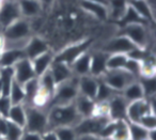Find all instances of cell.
Segmentation results:
<instances>
[{
  "label": "cell",
  "mask_w": 156,
  "mask_h": 140,
  "mask_svg": "<svg viewBox=\"0 0 156 140\" xmlns=\"http://www.w3.org/2000/svg\"><path fill=\"white\" fill-rule=\"evenodd\" d=\"M136 46L130 42L129 39H127V38L122 34H118L105 42L104 45H102V47L100 49L108 55H113V54L127 55Z\"/></svg>",
  "instance_id": "cell-10"
},
{
  "label": "cell",
  "mask_w": 156,
  "mask_h": 140,
  "mask_svg": "<svg viewBox=\"0 0 156 140\" xmlns=\"http://www.w3.org/2000/svg\"><path fill=\"white\" fill-rule=\"evenodd\" d=\"M101 79L111 89L121 93L130 82L137 80V78L125 70H108L101 77Z\"/></svg>",
  "instance_id": "cell-7"
},
{
  "label": "cell",
  "mask_w": 156,
  "mask_h": 140,
  "mask_svg": "<svg viewBox=\"0 0 156 140\" xmlns=\"http://www.w3.org/2000/svg\"><path fill=\"white\" fill-rule=\"evenodd\" d=\"M141 63V69H140V77L142 78H152L155 77V59H154V55H151L147 57L145 60H143Z\"/></svg>",
  "instance_id": "cell-36"
},
{
  "label": "cell",
  "mask_w": 156,
  "mask_h": 140,
  "mask_svg": "<svg viewBox=\"0 0 156 140\" xmlns=\"http://www.w3.org/2000/svg\"><path fill=\"white\" fill-rule=\"evenodd\" d=\"M20 15L26 20L37 18L41 14L43 5L39 0H17Z\"/></svg>",
  "instance_id": "cell-17"
},
{
  "label": "cell",
  "mask_w": 156,
  "mask_h": 140,
  "mask_svg": "<svg viewBox=\"0 0 156 140\" xmlns=\"http://www.w3.org/2000/svg\"><path fill=\"white\" fill-rule=\"evenodd\" d=\"M24 131L25 129L23 127L18 126V125L14 124L8 120V129L5 136V140H20Z\"/></svg>",
  "instance_id": "cell-39"
},
{
  "label": "cell",
  "mask_w": 156,
  "mask_h": 140,
  "mask_svg": "<svg viewBox=\"0 0 156 140\" xmlns=\"http://www.w3.org/2000/svg\"><path fill=\"white\" fill-rule=\"evenodd\" d=\"M147 140H150V138H149V139H147Z\"/></svg>",
  "instance_id": "cell-52"
},
{
  "label": "cell",
  "mask_w": 156,
  "mask_h": 140,
  "mask_svg": "<svg viewBox=\"0 0 156 140\" xmlns=\"http://www.w3.org/2000/svg\"><path fill=\"white\" fill-rule=\"evenodd\" d=\"M128 122V121H127ZM129 128V140H147L149 139L150 131L138 123L128 122Z\"/></svg>",
  "instance_id": "cell-34"
},
{
  "label": "cell",
  "mask_w": 156,
  "mask_h": 140,
  "mask_svg": "<svg viewBox=\"0 0 156 140\" xmlns=\"http://www.w3.org/2000/svg\"><path fill=\"white\" fill-rule=\"evenodd\" d=\"M119 34H122L130 40L136 47L149 49L151 44L152 34L150 32L149 25L147 24H134L122 27Z\"/></svg>",
  "instance_id": "cell-3"
},
{
  "label": "cell",
  "mask_w": 156,
  "mask_h": 140,
  "mask_svg": "<svg viewBox=\"0 0 156 140\" xmlns=\"http://www.w3.org/2000/svg\"><path fill=\"white\" fill-rule=\"evenodd\" d=\"M32 25L30 20L20 17L2 30V37L5 41H25L32 35Z\"/></svg>",
  "instance_id": "cell-6"
},
{
  "label": "cell",
  "mask_w": 156,
  "mask_h": 140,
  "mask_svg": "<svg viewBox=\"0 0 156 140\" xmlns=\"http://www.w3.org/2000/svg\"><path fill=\"white\" fill-rule=\"evenodd\" d=\"M154 99L155 96L151 99H143L140 101L133 102L128 104L127 113H126V120L128 122L138 123L143 116L149 112H155L154 108Z\"/></svg>",
  "instance_id": "cell-9"
},
{
  "label": "cell",
  "mask_w": 156,
  "mask_h": 140,
  "mask_svg": "<svg viewBox=\"0 0 156 140\" xmlns=\"http://www.w3.org/2000/svg\"><path fill=\"white\" fill-rule=\"evenodd\" d=\"M107 104H108V117L111 121L126 120L128 103L122 96L121 93H118L111 97L107 102Z\"/></svg>",
  "instance_id": "cell-11"
},
{
  "label": "cell",
  "mask_w": 156,
  "mask_h": 140,
  "mask_svg": "<svg viewBox=\"0 0 156 140\" xmlns=\"http://www.w3.org/2000/svg\"><path fill=\"white\" fill-rule=\"evenodd\" d=\"M8 129V120L5 118H0V137L5 138Z\"/></svg>",
  "instance_id": "cell-46"
},
{
  "label": "cell",
  "mask_w": 156,
  "mask_h": 140,
  "mask_svg": "<svg viewBox=\"0 0 156 140\" xmlns=\"http://www.w3.org/2000/svg\"><path fill=\"white\" fill-rule=\"evenodd\" d=\"M78 78L76 76H72L69 79L57 84L55 93L51 97L49 107L55 105H67L74 103L78 92Z\"/></svg>",
  "instance_id": "cell-2"
},
{
  "label": "cell",
  "mask_w": 156,
  "mask_h": 140,
  "mask_svg": "<svg viewBox=\"0 0 156 140\" xmlns=\"http://www.w3.org/2000/svg\"><path fill=\"white\" fill-rule=\"evenodd\" d=\"M25 91V101L23 105L25 107H30L33 106L34 99L37 97V93L40 90V84H39V78L34 77L33 79L27 81L25 84H23Z\"/></svg>",
  "instance_id": "cell-27"
},
{
  "label": "cell",
  "mask_w": 156,
  "mask_h": 140,
  "mask_svg": "<svg viewBox=\"0 0 156 140\" xmlns=\"http://www.w3.org/2000/svg\"><path fill=\"white\" fill-rule=\"evenodd\" d=\"M7 119L10 122L18 125L25 129L27 120V112L26 107L23 104H17V105H12L9 113H8Z\"/></svg>",
  "instance_id": "cell-26"
},
{
  "label": "cell",
  "mask_w": 156,
  "mask_h": 140,
  "mask_svg": "<svg viewBox=\"0 0 156 140\" xmlns=\"http://www.w3.org/2000/svg\"><path fill=\"white\" fill-rule=\"evenodd\" d=\"M127 58V55L123 54L109 55L107 59V71L108 70H124Z\"/></svg>",
  "instance_id": "cell-35"
},
{
  "label": "cell",
  "mask_w": 156,
  "mask_h": 140,
  "mask_svg": "<svg viewBox=\"0 0 156 140\" xmlns=\"http://www.w3.org/2000/svg\"><path fill=\"white\" fill-rule=\"evenodd\" d=\"M14 72V80L20 84H25L27 81L37 77L33 70V65L30 59L24 58L20 60L13 66Z\"/></svg>",
  "instance_id": "cell-13"
},
{
  "label": "cell",
  "mask_w": 156,
  "mask_h": 140,
  "mask_svg": "<svg viewBox=\"0 0 156 140\" xmlns=\"http://www.w3.org/2000/svg\"><path fill=\"white\" fill-rule=\"evenodd\" d=\"M42 140H59L56 133L52 129H48L45 133L42 134Z\"/></svg>",
  "instance_id": "cell-45"
},
{
  "label": "cell",
  "mask_w": 156,
  "mask_h": 140,
  "mask_svg": "<svg viewBox=\"0 0 156 140\" xmlns=\"http://www.w3.org/2000/svg\"><path fill=\"white\" fill-rule=\"evenodd\" d=\"M141 126L147 128V131H155L156 129V117L155 112H149L145 116H143L138 122Z\"/></svg>",
  "instance_id": "cell-41"
},
{
  "label": "cell",
  "mask_w": 156,
  "mask_h": 140,
  "mask_svg": "<svg viewBox=\"0 0 156 140\" xmlns=\"http://www.w3.org/2000/svg\"><path fill=\"white\" fill-rule=\"evenodd\" d=\"M50 73H51L52 77L55 79L56 84H59L61 82L65 81V80L69 79L73 75L72 73L71 66L64 62H60V61L54 60L51 66L49 69Z\"/></svg>",
  "instance_id": "cell-22"
},
{
  "label": "cell",
  "mask_w": 156,
  "mask_h": 140,
  "mask_svg": "<svg viewBox=\"0 0 156 140\" xmlns=\"http://www.w3.org/2000/svg\"><path fill=\"white\" fill-rule=\"evenodd\" d=\"M5 1H17V0H5Z\"/></svg>",
  "instance_id": "cell-50"
},
{
  "label": "cell",
  "mask_w": 156,
  "mask_h": 140,
  "mask_svg": "<svg viewBox=\"0 0 156 140\" xmlns=\"http://www.w3.org/2000/svg\"><path fill=\"white\" fill-rule=\"evenodd\" d=\"M47 118L48 129L52 131L60 127H75L83 119L76 110L74 103L50 106L47 111Z\"/></svg>",
  "instance_id": "cell-1"
},
{
  "label": "cell",
  "mask_w": 156,
  "mask_h": 140,
  "mask_svg": "<svg viewBox=\"0 0 156 140\" xmlns=\"http://www.w3.org/2000/svg\"><path fill=\"white\" fill-rule=\"evenodd\" d=\"M98 80H100V78H96L91 75L79 77L78 78V92H79V94L89 97V99H95Z\"/></svg>",
  "instance_id": "cell-16"
},
{
  "label": "cell",
  "mask_w": 156,
  "mask_h": 140,
  "mask_svg": "<svg viewBox=\"0 0 156 140\" xmlns=\"http://www.w3.org/2000/svg\"><path fill=\"white\" fill-rule=\"evenodd\" d=\"M88 1H91V2L95 3H101V5H104L106 7H108V0H88Z\"/></svg>",
  "instance_id": "cell-48"
},
{
  "label": "cell",
  "mask_w": 156,
  "mask_h": 140,
  "mask_svg": "<svg viewBox=\"0 0 156 140\" xmlns=\"http://www.w3.org/2000/svg\"><path fill=\"white\" fill-rule=\"evenodd\" d=\"M109 121H110V119L108 118H101V117L92 116L89 117V118L81 119L80 122L74 127V129H75L78 137L85 135L100 136L102 129L104 128V126Z\"/></svg>",
  "instance_id": "cell-8"
},
{
  "label": "cell",
  "mask_w": 156,
  "mask_h": 140,
  "mask_svg": "<svg viewBox=\"0 0 156 140\" xmlns=\"http://www.w3.org/2000/svg\"><path fill=\"white\" fill-rule=\"evenodd\" d=\"M20 15L17 1H3L0 7V27L1 29L7 28L9 25L20 20Z\"/></svg>",
  "instance_id": "cell-12"
},
{
  "label": "cell",
  "mask_w": 156,
  "mask_h": 140,
  "mask_svg": "<svg viewBox=\"0 0 156 140\" xmlns=\"http://www.w3.org/2000/svg\"><path fill=\"white\" fill-rule=\"evenodd\" d=\"M54 131L59 140H78L79 138L74 127H60Z\"/></svg>",
  "instance_id": "cell-40"
},
{
  "label": "cell",
  "mask_w": 156,
  "mask_h": 140,
  "mask_svg": "<svg viewBox=\"0 0 156 140\" xmlns=\"http://www.w3.org/2000/svg\"><path fill=\"white\" fill-rule=\"evenodd\" d=\"M39 1L42 3V5H44V3H50L52 0H39Z\"/></svg>",
  "instance_id": "cell-49"
},
{
  "label": "cell",
  "mask_w": 156,
  "mask_h": 140,
  "mask_svg": "<svg viewBox=\"0 0 156 140\" xmlns=\"http://www.w3.org/2000/svg\"><path fill=\"white\" fill-rule=\"evenodd\" d=\"M54 60H55V52L51 49L40 55V56L35 57L34 59H32L31 62H32L33 70H34V73L37 75V77H40L45 72H47L50 69V66H51Z\"/></svg>",
  "instance_id": "cell-18"
},
{
  "label": "cell",
  "mask_w": 156,
  "mask_h": 140,
  "mask_svg": "<svg viewBox=\"0 0 156 140\" xmlns=\"http://www.w3.org/2000/svg\"><path fill=\"white\" fill-rule=\"evenodd\" d=\"M50 49L51 48L45 39H43L42 37H37V35H31L26 47H25V54H26L27 58L32 60L35 57L40 56V55L44 54Z\"/></svg>",
  "instance_id": "cell-15"
},
{
  "label": "cell",
  "mask_w": 156,
  "mask_h": 140,
  "mask_svg": "<svg viewBox=\"0 0 156 140\" xmlns=\"http://www.w3.org/2000/svg\"><path fill=\"white\" fill-rule=\"evenodd\" d=\"M2 33V29H1V27H0V34Z\"/></svg>",
  "instance_id": "cell-51"
},
{
  "label": "cell",
  "mask_w": 156,
  "mask_h": 140,
  "mask_svg": "<svg viewBox=\"0 0 156 140\" xmlns=\"http://www.w3.org/2000/svg\"><path fill=\"white\" fill-rule=\"evenodd\" d=\"M141 86L144 91V96L145 99H151V97L155 96L156 93V80L155 77L152 78H139Z\"/></svg>",
  "instance_id": "cell-38"
},
{
  "label": "cell",
  "mask_w": 156,
  "mask_h": 140,
  "mask_svg": "<svg viewBox=\"0 0 156 140\" xmlns=\"http://www.w3.org/2000/svg\"><path fill=\"white\" fill-rule=\"evenodd\" d=\"M90 62H91V55H90L89 50V52H86L83 55H80L69 65L73 75L76 77L90 75Z\"/></svg>",
  "instance_id": "cell-19"
},
{
  "label": "cell",
  "mask_w": 156,
  "mask_h": 140,
  "mask_svg": "<svg viewBox=\"0 0 156 140\" xmlns=\"http://www.w3.org/2000/svg\"><path fill=\"white\" fill-rule=\"evenodd\" d=\"M80 7L83 11L100 20H105L108 18V7L104 5L91 2L88 0H81Z\"/></svg>",
  "instance_id": "cell-23"
},
{
  "label": "cell",
  "mask_w": 156,
  "mask_h": 140,
  "mask_svg": "<svg viewBox=\"0 0 156 140\" xmlns=\"http://www.w3.org/2000/svg\"><path fill=\"white\" fill-rule=\"evenodd\" d=\"M78 140H107V139H104V138L95 135H85V136H79Z\"/></svg>",
  "instance_id": "cell-47"
},
{
  "label": "cell",
  "mask_w": 156,
  "mask_h": 140,
  "mask_svg": "<svg viewBox=\"0 0 156 140\" xmlns=\"http://www.w3.org/2000/svg\"><path fill=\"white\" fill-rule=\"evenodd\" d=\"M13 82V67H0V84L2 87V95H9Z\"/></svg>",
  "instance_id": "cell-31"
},
{
  "label": "cell",
  "mask_w": 156,
  "mask_h": 140,
  "mask_svg": "<svg viewBox=\"0 0 156 140\" xmlns=\"http://www.w3.org/2000/svg\"><path fill=\"white\" fill-rule=\"evenodd\" d=\"M120 92H117L113 89H111L108 84H106L102 79L100 78L98 80V92H96V96L94 101L96 103H107L109 99L115 94Z\"/></svg>",
  "instance_id": "cell-32"
},
{
  "label": "cell",
  "mask_w": 156,
  "mask_h": 140,
  "mask_svg": "<svg viewBox=\"0 0 156 140\" xmlns=\"http://www.w3.org/2000/svg\"><path fill=\"white\" fill-rule=\"evenodd\" d=\"M121 94H122V96L126 99V102H127L128 104L145 99L144 91H143V88H142V86H141L139 79L130 82V84L122 91Z\"/></svg>",
  "instance_id": "cell-24"
},
{
  "label": "cell",
  "mask_w": 156,
  "mask_h": 140,
  "mask_svg": "<svg viewBox=\"0 0 156 140\" xmlns=\"http://www.w3.org/2000/svg\"><path fill=\"white\" fill-rule=\"evenodd\" d=\"M128 7V0H108V18L119 22Z\"/></svg>",
  "instance_id": "cell-28"
},
{
  "label": "cell",
  "mask_w": 156,
  "mask_h": 140,
  "mask_svg": "<svg viewBox=\"0 0 156 140\" xmlns=\"http://www.w3.org/2000/svg\"><path fill=\"white\" fill-rule=\"evenodd\" d=\"M27 58L25 50L5 49L0 57V67H13L20 60Z\"/></svg>",
  "instance_id": "cell-25"
},
{
  "label": "cell",
  "mask_w": 156,
  "mask_h": 140,
  "mask_svg": "<svg viewBox=\"0 0 156 140\" xmlns=\"http://www.w3.org/2000/svg\"><path fill=\"white\" fill-rule=\"evenodd\" d=\"M11 107L12 103L9 95H0V117L7 119Z\"/></svg>",
  "instance_id": "cell-43"
},
{
  "label": "cell",
  "mask_w": 156,
  "mask_h": 140,
  "mask_svg": "<svg viewBox=\"0 0 156 140\" xmlns=\"http://www.w3.org/2000/svg\"><path fill=\"white\" fill-rule=\"evenodd\" d=\"M9 97L11 99L12 105H17V104H24L25 101V91L23 84H18L14 80L13 84L11 87V90L9 92Z\"/></svg>",
  "instance_id": "cell-37"
},
{
  "label": "cell",
  "mask_w": 156,
  "mask_h": 140,
  "mask_svg": "<svg viewBox=\"0 0 156 140\" xmlns=\"http://www.w3.org/2000/svg\"><path fill=\"white\" fill-rule=\"evenodd\" d=\"M128 5L134 9L149 25L155 23L154 11L151 9L147 0H128Z\"/></svg>",
  "instance_id": "cell-21"
},
{
  "label": "cell",
  "mask_w": 156,
  "mask_h": 140,
  "mask_svg": "<svg viewBox=\"0 0 156 140\" xmlns=\"http://www.w3.org/2000/svg\"><path fill=\"white\" fill-rule=\"evenodd\" d=\"M74 105H75V108L79 113V116L83 119H85L93 116L96 103L94 99L83 96L81 94H78L76 99L74 101Z\"/></svg>",
  "instance_id": "cell-20"
},
{
  "label": "cell",
  "mask_w": 156,
  "mask_h": 140,
  "mask_svg": "<svg viewBox=\"0 0 156 140\" xmlns=\"http://www.w3.org/2000/svg\"><path fill=\"white\" fill-rule=\"evenodd\" d=\"M90 55H91L90 75L96 78H101L107 71V59L109 55L102 52L101 49H90Z\"/></svg>",
  "instance_id": "cell-14"
},
{
  "label": "cell",
  "mask_w": 156,
  "mask_h": 140,
  "mask_svg": "<svg viewBox=\"0 0 156 140\" xmlns=\"http://www.w3.org/2000/svg\"><path fill=\"white\" fill-rule=\"evenodd\" d=\"M47 111V109L35 107V106L26 107L27 120L25 131H33V133L41 134V135L48 131Z\"/></svg>",
  "instance_id": "cell-4"
},
{
  "label": "cell",
  "mask_w": 156,
  "mask_h": 140,
  "mask_svg": "<svg viewBox=\"0 0 156 140\" xmlns=\"http://www.w3.org/2000/svg\"><path fill=\"white\" fill-rule=\"evenodd\" d=\"M119 24L121 25V28L122 27H125L128 26V25H134V24H147L149 25L134 9L128 5L127 9H126L125 13L123 14V16L121 17V20H119ZM150 26V25H149Z\"/></svg>",
  "instance_id": "cell-33"
},
{
  "label": "cell",
  "mask_w": 156,
  "mask_h": 140,
  "mask_svg": "<svg viewBox=\"0 0 156 140\" xmlns=\"http://www.w3.org/2000/svg\"><path fill=\"white\" fill-rule=\"evenodd\" d=\"M92 47V41L90 39H85L78 41L76 43L66 45L64 48L60 50L58 54H55V60L64 62L71 65L78 57L83 52H89Z\"/></svg>",
  "instance_id": "cell-5"
},
{
  "label": "cell",
  "mask_w": 156,
  "mask_h": 140,
  "mask_svg": "<svg viewBox=\"0 0 156 140\" xmlns=\"http://www.w3.org/2000/svg\"><path fill=\"white\" fill-rule=\"evenodd\" d=\"M140 69H141V63L139 62V61L127 58L126 64H125V66H124V70H125L126 72H128V73L132 74L134 77L139 79V78H140Z\"/></svg>",
  "instance_id": "cell-42"
},
{
  "label": "cell",
  "mask_w": 156,
  "mask_h": 140,
  "mask_svg": "<svg viewBox=\"0 0 156 140\" xmlns=\"http://www.w3.org/2000/svg\"><path fill=\"white\" fill-rule=\"evenodd\" d=\"M20 140H42V135L37 133H33V131H25Z\"/></svg>",
  "instance_id": "cell-44"
},
{
  "label": "cell",
  "mask_w": 156,
  "mask_h": 140,
  "mask_svg": "<svg viewBox=\"0 0 156 140\" xmlns=\"http://www.w3.org/2000/svg\"><path fill=\"white\" fill-rule=\"evenodd\" d=\"M37 78H39L40 90L51 99L55 93V90H56L57 84H56V82H55V79H54V77H52L50 71L48 70L47 72H45L43 75H41ZM50 101H51V99H50Z\"/></svg>",
  "instance_id": "cell-30"
},
{
  "label": "cell",
  "mask_w": 156,
  "mask_h": 140,
  "mask_svg": "<svg viewBox=\"0 0 156 140\" xmlns=\"http://www.w3.org/2000/svg\"><path fill=\"white\" fill-rule=\"evenodd\" d=\"M0 118H1V117H0Z\"/></svg>",
  "instance_id": "cell-53"
},
{
  "label": "cell",
  "mask_w": 156,
  "mask_h": 140,
  "mask_svg": "<svg viewBox=\"0 0 156 140\" xmlns=\"http://www.w3.org/2000/svg\"><path fill=\"white\" fill-rule=\"evenodd\" d=\"M113 129L109 140H129V128L126 120L112 121Z\"/></svg>",
  "instance_id": "cell-29"
}]
</instances>
